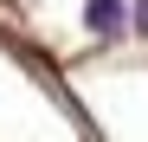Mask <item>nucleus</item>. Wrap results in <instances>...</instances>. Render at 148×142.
Listing matches in <instances>:
<instances>
[{"label":"nucleus","mask_w":148,"mask_h":142,"mask_svg":"<svg viewBox=\"0 0 148 142\" xmlns=\"http://www.w3.org/2000/svg\"><path fill=\"white\" fill-rule=\"evenodd\" d=\"M84 19L97 26V39H116L122 32V7L116 0H84Z\"/></svg>","instance_id":"f257e3e1"},{"label":"nucleus","mask_w":148,"mask_h":142,"mask_svg":"<svg viewBox=\"0 0 148 142\" xmlns=\"http://www.w3.org/2000/svg\"><path fill=\"white\" fill-rule=\"evenodd\" d=\"M135 26H142V39H148V0H135Z\"/></svg>","instance_id":"f03ea898"}]
</instances>
